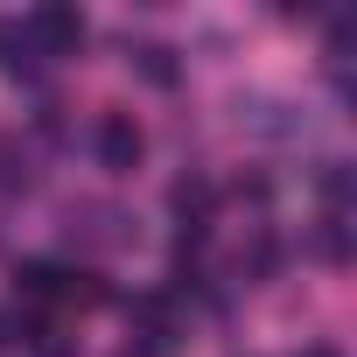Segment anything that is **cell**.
<instances>
[{"mask_svg":"<svg viewBox=\"0 0 357 357\" xmlns=\"http://www.w3.org/2000/svg\"><path fill=\"white\" fill-rule=\"evenodd\" d=\"M22 43H29V56H77V43H84V15L63 8V0H43V8L29 15V29H22Z\"/></svg>","mask_w":357,"mask_h":357,"instance_id":"6da1fadb","label":"cell"},{"mask_svg":"<svg viewBox=\"0 0 357 357\" xmlns=\"http://www.w3.org/2000/svg\"><path fill=\"white\" fill-rule=\"evenodd\" d=\"M140 154H147L140 119H133V112H105V119H98V168L133 175V168H140Z\"/></svg>","mask_w":357,"mask_h":357,"instance_id":"7a4b0ae2","label":"cell"},{"mask_svg":"<svg viewBox=\"0 0 357 357\" xmlns=\"http://www.w3.org/2000/svg\"><path fill=\"white\" fill-rule=\"evenodd\" d=\"M63 266H50V259H29L22 273H15V287H22V301H63Z\"/></svg>","mask_w":357,"mask_h":357,"instance_id":"3957f363","label":"cell"},{"mask_svg":"<svg viewBox=\"0 0 357 357\" xmlns=\"http://www.w3.org/2000/svg\"><path fill=\"white\" fill-rule=\"evenodd\" d=\"M315 259H329V266L350 259V225H343V218H322V225H315Z\"/></svg>","mask_w":357,"mask_h":357,"instance_id":"277c9868","label":"cell"},{"mask_svg":"<svg viewBox=\"0 0 357 357\" xmlns=\"http://www.w3.org/2000/svg\"><path fill=\"white\" fill-rule=\"evenodd\" d=\"M175 211H183L190 225H204L211 218V183H197V175H183V183H175V197H168Z\"/></svg>","mask_w":357,"mask_h":357,"instance_id":"5b68a950","label":"cell"},{"mask_svg":"<svg viewBox=\"0 0 357 357\" xmlns=\"http://www.w3.org/2000/svg\"><path fill=\"white\" fill-rule=\"evenodd\" d=\"M133 63H140V77H147V84H175V56H168L161 43H147V50H133Z\"/></svg>","mask_w":357,"mask_h":357,"instance_id":"8992f818","label":"cell"},{"mask_svg":"<svg viewBox=\"0 0 357 357\" xmlns=\"http://www.w3.org/2000/svg\"><path fill=\"white\" fill-rule=\"evenodd\" d=\"M322 197H329V218H343V204H350V168L343 161L322 168Z\"/></svg>","mask_w":357,"mask_h":357,"instance_id":"52a82bcc","label":"cell"},{"mask_svg":"<svg viewBox=\"0 0 357 357\" xmlns=\"http://www.w3.org/2000/svg\"><path fill=\"white\" fill-rule=\"evenodd\" d=\"M301 357H343V350H336V343H308Z\"/></svg>","mask_w":357,"mask_h":357,"instance_id":"ba28073f","label":"cell"},{"mask_svg":"<svg viewBox=\"0 0 357 357\" xmlns=\"http://www.w3.org/2000/svg\"><path fill=\"white\" fill-rule=\"evenodd\" d=\"M0 343H8V315H0Z\"/></svg>","mask_w":357,"mask_h":357,"instance_id":"9c48e42d","label":"cell"},{"mask_svg":"<svg viewBox=\"0 0 357 357\" xmlns=\"http://www.w3.org/2000/svg\"><path fill=\"white\" fill-rule=\"evenodd\" d=\"M126 357H147V350H126Z\"/></svg>","mask_w":357,"mask_h":357,"instance_id":"30bf717a","label":"cell"}]
</instances>
